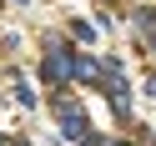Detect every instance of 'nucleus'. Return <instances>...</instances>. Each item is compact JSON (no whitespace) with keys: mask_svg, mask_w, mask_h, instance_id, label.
Wrapping results in <instances>:
<instances>
[{"mask_svg":"<svg viewBox=\"0 0 156 146\" xmlns=\"http://www.w3.org/2000/svg\"><path fill=\"white\" fill-rule=\"evenodd\" d=\"M76 45L66 41H45V55H41V81L51 86V91H66V86L76 81Z\"/></svg>","mask_w":156,"mask_h":146,"instance_id":"f257e3e1","label":"nucleus"},{"mask_svg":"<svg viewBox=\"0 0 156 146\" xmlns=\"http://www.w3.org/2000/svg\"><path fill=\"white\" fill-rule=\"evenodd\" d=\"M136 35H141V45L156 41V5H141L136 10Z\"/></svg>","mask_w":156,"mask_h":146,"instance_id":"f03ea898","label":"nucleus"},{"mask_svg":"<svg viewBox=\"0 0 156 146\" xmlns=\"http://www.w3.org/2000/svg\"><path fill=\"white\" fill-rule=\"evenodd\" d=\"M15 101H20L25 111H30V106H35V91H30V86H25V81H15Z\"/></svg>","mask_w":156,"mask_h":146,"instance_id":"7ed1b4c3","label":"nucleus"},{"mask_svg":"<svg viewBox=\"0 0 156 146\" xmlns=\"http://www.w3.org/2000/svg\"><path fill=\"white\" fill-rule=\"evenodd\" d=\"M91 35H96V30H91L86 20H71V41H91Z\"/></svg>","mask_w":156,"mask_h":146,"instance_id":"20e7f679","label":"nucleus"},{"mask_svg":"<svg viewBox=\"0 0 156 146\" xmlns=\"http://www.w3.org/2000/svg\"><path fill=\"white\" fill-rule=\"evenodd\" d=\"M141 91H146V96H151V101H156V71L146 76V81H141Z\"/></svg>","mask_w":156,"mask_h":146,"instance_id":"39448f33","label":"nucleus"},{"mask_svg":"<svg viewBox=\"0 0 156 146\" xmlns=\"http://www.w3.org/2000/svg\"><path fill=\"white\" fill-rule=\"evenodd\" d=\"M106 146H136V141H121V136H116V141H106Z\"/></svg>","mask_w":156,"mask_h":146,"instance_id":"423d86ee","label":"nucleus"},{"mask_svg":"<svg viewBox=\"0 0 156 146\" xmlns=\"http://www.w3.org/2000/svg\"><path fill=\"white\" fill-rule=\"evenodd\" d=\"M141 51H151V55H156V41H151V45H141Z\"/></svg>","mask_w":156,"mask_h":146,"instance_id":"0eeeda50","label":"nucleus"},{"mask_svg":"<svg viewBox=\"0 0 156 146\" xmlns=\"http://www.w3.org/2000/svg\"><path fill=\"white\" fill-rule=\"evenodd\" d=\"M15 5H30V0H15Z\"/></svg>","mask_w":156,"mask_h":146,"instance_id":"6e6552de","label":"nucleus"}]
</instances>
